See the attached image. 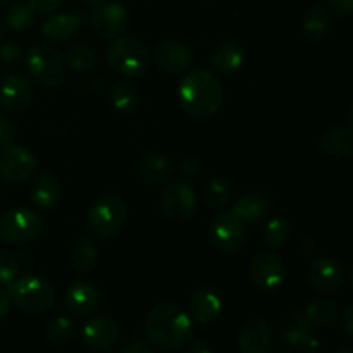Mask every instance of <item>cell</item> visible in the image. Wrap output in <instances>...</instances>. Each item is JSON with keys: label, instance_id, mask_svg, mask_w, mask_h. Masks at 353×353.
<instances>
[{"label": "cell", "instance_id": "6da1fadb", "mask_svg": "<svg viewBox=\"0 0 353 353\" xmlns=\"http://www.w3.org/2000/svg\"><path fill=\"white\" fill-rule=\"evenodd\" d=\"M145 333L154 347L176 350L188 345L193 338L192 317L174 303H157L145 317Z\"/></svg>", "mask_w": 353, "mask_h": 353}, {"label": "cell", "instance_id": "7a4b0ae2", "mask_svg": "<svg viewBox=\"0 0 353 353\" xmlns=\"http://www.w3.org/2000/svg\"><path fill=\"white\" fill-rule=\"evenodd\" d=\"M179 105L188 116L203 119L217 114L224 102V88L214 72L195 69L185 76L178 90Z\"/></svg>", "mask_w": 353, "mask_h": 353}, {"label": "cell", "instance_id": "3957f363", "mask_svg": "<svg viewBox=\"0 0 353 353\" xmlns=\"http://www.w3.org/2000/svg\"><path fill=\"white\" fill-rule=\"evenodd\" d=\"M105 59L109 68L124 78H138L147 72L150 65V55L147 47L137 38H114L107 47Z\"/></svg>", "mask_w": 353, "mask_h": 353}, {"label": "cell", "instance_id": "277c9868", "mask_svg": "<svg viewBox=\"0 0 353 353\" xmlns=\"http://www.w3.org/2000/svg\"><path fill=\"white\" fill-rule=\"evenodd\" d=\"M10 300L26 314H43L55 303V288L38 276H24L7 285Z\"/></svg>", "mask_w": 353, "mask_h": 353}, {"label": "cell", "instance_id": "5b68a950", "mask_svg": "<svg viewBox=\"0 0 353 353\" xmlns=\"http://www.w3.org/2000/svg\"><path fill=\"white\" fill-rule=\"evenodd\" d=\"M128 207L119 195L107 193L97 199L86 214V226L95 236L110 238L123 230Z\"/></svg>", "mask_w": 353, "mask_h": 353}, {"label": "cell", "instance_id": "8992f818", "mask_svg": "<svg viewBox=\"0 0 353 353\" xmlns=\"http://www.w3.org/2000/svg\"><path fill=\"white\" fill-rule=\"evenodd\" d=\"M41 233V219L26 207L10 209L0 216V238L10 245H26Z\"/></svg>", "mask_w": 353, "mask_h": 353}, {"label": "cell", "instance_id": "52a82bcc", "mask_svg": "<svg viewBox=\"0 0 353 353\" xmlns=\"http://www.w3.org/2000/svg\"><path fill=\"white\" fill-rule=\"evenodd\" d=\"M26 68L31 78L41 86H57L65 72L64 59L48 45H34L26 52Z\"/></svg>", "mask_w": 353, "mask_h": 353}, {"label": "cell", "instance_id": "ba28073f", "mask_svg": "<svg viewBox=\"0 0 353 353\" xmlns=\"http://www.w3.org/2000/svg\"><path fill=\"white\" fill-rule=\"evenodd\" d=\"M209 240L223 254H233L247 241V226L231 210L219 212L209 226Z\"/></svg>", "mask_w": 353, "mask_h": 353}, {"label": "cell", "instance_id": "9c48e42d", "mask_svg": "<svg viewBox=\"0 0 353 353\" xmlns=\"http://www.w3.org/2000/svg\"><path fill=\"white\" fill-rule=\"evenodd\" d=\"M38 159L30 148L21 145L0 147V179L7 183H24L34 176Z\"/></svg>", "mask_w": 353, "mask_h": 353}, {"label": "cell", "instance_id": "30bf717a", "mask_svg": "<svg viewBox=\"0 0 353 353\" xmlns=\"http://www.w3.org/2000/svg\"><path fill=\"white\" fill-rule=\"evenodd\" d=\"M250 279L262 292H276L286 279L285 262L272 252H262L252 259Z\"/></svg>", "mask_w": 353, "mask_h": 353}, {"label": "cell", "instance_id": "8fae6325", "mask_svg": "<svg viewBox=\"0 0 353 353\" xmlns=\"http://www.w3.org/2000/svg\"><path fill=\"white\" fill-rule=\"evenodd\" d=\"M162 212L172 221H186L195 214L196 195L186 183H171L162 190Z\"/></svg>", "mask_w": 353, "mask_h": 353}, {"label": "cell", "instance_id": "7c38bea8", "mask_svg": "<svg viewBox=\"0 0 353 353\" xmlns=\"http://www.w3.org/2000/svg\"><path fill=\"white\" fill-rule=\"evenodd\" d=\"M128 23L126 7L119 2H105L93 9L92 30L102 40H114L123 33Z\"/></svg>", "mask_w": 353, "mask_h": 353}, {"label": "cell", "instance_id": "4fadbf2b", "mask_svg": "<svg viewBox=\"0 0 353 353\" xmlns=\"http://www.w3.org/2000/svg\"><path fill=\"white\" fill-rule=\"evenodd\" d=\"M312 330L314 327L300 312L286 314L279 324L281 340L300 352H316L319 347V341L312 336Z\"/></svg>", "mask_w": 353, "mask_h": 353}, {"label": "cell", "instance_id": "5bb4252c", "mask_svg": "<svg viewBox=\"0 0 353 353\" xmlns=\"http://www.w3.org/2000/svg\"><path fill=\"white\" fill-rule=\"evenodd\" d=\"M33 99L31 79L23 72H12L0 85V105L10 112H21Z\"/></svg>", "mask_w": 353, "mask_h": 353}, {"label": "cell", "instance_id": "9a60e30c", "mask_svg": "<svg viewBox=\"0 0 353 353\" xmlns=\"http://www.w3.org/2000/svg\"><path fill=\"white\" fill-rule=\"evenodd\" d=\"M81 340L86 347L103 350V348H112L121 340V327L114 319L105 316L93 317L86 321L81 330Z\"/></svg>", "mask_w": 353, "mask_h": 353}, {"label": "cell", "instance_id": "2e32d148", "mask_svg": "<svg viewBox=\"0 0 353 353\" xmlns=\"http://www.w3.org/2000/svg\"><path fill=\"white\" fill-rule=\"evenodd\" d=\"M307 276L314 290L321 293H334L343 285V269L331 257L314 259Z\"/></svg>", "mask_w": 353, "mask_h": 353}, {"label": "cell", "instance_id": "e0dca14e", "mask_svg": "<svg viewBox=\"0 0 353 353\" xmlns=\"http://www.w3.org/2000/svg\"><path fill=\"white\" fill-rule=\"evenodd\" d=\"M155 64L168 74H179L193 64V52L183 41L165 40L155 48Z\"/></svg>", "mask_w": 353, "mask_h": 353}, {"label": "cell", "instance_id": "ac0fdd59", "mask_svg": "<svg viewBox=\"0 0 353 353\" xmlns=\"http://www.w3.org/2000/svg\"><path fill=\"white\" fill-rule=\"evenodd\" d=\"M100 300L102 296H100L99 288L88 281L72 283L64 293L65 310L74 316H88L95 312L100 305Z\"/></svg>", "mask_w": 353, "mask_h": 353}, {"label": "cell", "instance_id": "d6986e66", "mask_svg": "<svg viewBox=\"0 0 353 353\" xmlns=\"http://www.w3.org/2000/svg\"><path fill=\"white\" fill-rule=\"evenodd\" d=\"M274 338L264 319H250L241 327L238 336V348L241 353H271Z\"/></svg>", "mask_w": 353, "mask_h": 353}, {"label": "cell", "instance_id": "ffe728a7", "mask_svg": "<svg viewBox=\"0 0 353 353\" xmlns=\"http://www.w3.org/2000/svg\"><path fill=\"white\" fill-rule=\"evenodd\" d=\"M223 312V300L212 288H199L188 300V316L200 324H212Z\"/></svg>", "mask_w": 353, "mask_h": 353}, {"label": "cell", "instance_id": "44dd1931", "mask_svg": "<svg viewBox=\"0 0 353 353\" xmlns=\"http://www.w3.org/2000/svg\"><path fill=\"white\" fill-rule=\"evenodd\" d=\"M83 21H85V17L79 12L57 14V16L48 17L41 24V34L52 41L69 40L78 33L79 28L83 26Z\"/></svg>", "mask_w": 353, "mask_h": 353}, {"label": "cell", "instance_id": "7402d4cb", "mask_svg": "<svg viewBox=\"0 0 353 353\" xmlns=\"http://www.w3.org/2000/svg\"><path fill=\"white\" fill-rule=\"evenodd\" d=\"M319 147L323 154L333 159H345L353 155V130L352 128H331L321 137Z\"/></svg>", "mask_w": 353, "mask_h": 353}, {"label": "cell", "instance_id": "603a6c76", "mask_svg": "<svg viewBox=\"0 0 353 353\" xmlns=\"http://www.w3.org/2000/svg\"><path fill=\"white\" fill-rule=\"evenodd\" d=\"M209 62L214 71L221 72V74H231L243 65L245 50L241 45L234 43V41H224L219 47L214 48Z\"/></svg>", "mask_w": 353, "mask_h": 353}, {"label": "cell", "instance_id": "cb8c5ba5", "mask_svg": "<svg viewBox=\"0 0 353 353\" xmlns=\"http://www.w3.org/2000/svg\"><path fill=\"white\" fill-rule=\"evenodd\" d=\"M30 199L38 209L52 210L61 199V186L50 174H38L30 188Z\"/></svg>", "mask_w": 353, "mask_h": 353}, {"label": "cell", "instance_id": "d4e9b609", "mask_svg": "<svg viewBox=\"0 0 353 353\" xmlns=\"http://www.w3.org/2000/svg\"><path fill=\"white\" fill-rule=\"evenodd\" d=\"M231 212L236 214L245 224H255L271 214V202L257 193H247L233 203Z\"/></svg>", "mask_w": 353, "mask_h": 353}, {"label": "cell", "instance_id": "484cf974", "mask_svg": "<svg viewBox=\"0 0 353 353\" xmlns=\"http://www.w3.org/2000/svg\"><path fill=\"white\" fill-rule=\"evenodd\" d=\"M137 171L138 176H140L145 183L155 185V183L165 181V179L171 178L172 171H174V162H172V159L168 157V155L152 154L138 162Z\"/></svg>", "mask_w": 353, "mask_h": 353}, {"label": "cell", "instance_id": "4316f807", "mask_svg": "<svg viewBox=\"0 0 353 353\" xmlns=\"http://www.w3.org/2000/svg\"><path fill=\"white\" fill-rule=\"evenodd\" d=\"M68 257L76 271L88 272L92 271L97 265V262H99L100 252L92 240L81 238V240H76L74 243L71 245Z\"/></svg>", "mask_w": 353, "mask_h": 353}, {"label": "cell", "instance_id": "83f0119b", "mask_svg": "<svg viewBox=\"0 0 353 353\" xmlns=\"http://www.w3.org/2000/svg\"><path fill=\"white\" fill-rule=\"evenodd\" d=\"M333 21L334 17L331 10H327L323 6H316L303 17V31L312 40H323L330 34L331 28H333Z\"/></svg>", "mask_w": 353, "mask_h": 353}, {"label": "cell", "instance_id": "f1b7e54d", "mask_svg": "<svg viewBox=\"0 0 353 353\" xmlns=\"http://www.w3.org/2000/svg\"><path fill=\"white\" fill-rule=\"evenodd\" d=\"M109 100L114 110L124 114V116H130V114H133L140 107V93H138V90L133 85L124 81L116 83L110 88Z\"/></svg>", "mask_w": 353, "mask_h": 353}, {"label": "cell", "instance_id": "f546056e", "mask_svg": "<svg viewBox=\"0 0 353 353\" xmlns=\"http://www.w3.org/2000/svg\"><path fill=\"white\" fill-rule=\"evenodd\" d=\"M202 199L209 209L223 210L228 207L231 200V186L226 179L219 178V176H212L207 178L202 186Z\"/></svg>", "mask_w": 353, "mask_h": 353}, {"label": "cell", "instance_id": "4dcf8cb0", "mask_svg": "<svg viewBox=\"0 0 353 353\" xmlns=\"http://www.w3.org/2000/svg\"><path fill=\"white\" fill-rule=\"evenodd\" d=\"M97 62H99V55L86 43L69 45L64 54V64L76 72L92 71Z\"/></svg>", "mask_w": 353, "mask_h": 353}, {"label": "cell", "instance_id": "1f68e13d", "mask_svg": "<svg viewBox=\"0 0 353 353\" xmlns=\"http://www.w3.org/2000/svg\"><path fill=\"white\" fill-rule=\"evenodd\" d=\"M303 317L312 327H327L338 319V309L327 300H316L305 307Z\"/></svg>", "mask_w": 353, "mask_h": 353}, {"label": "cell", "instance_id": "d6a6232c", "mask_svg": "<svg viewBox=\"0 0 353 353\" xmlns=\"http://www.w3.org/2000/svg\"><path fill=\"white\" fill-rule=\"evenodd\" d=\"M76 331H78V326H76V323L71 317L55 316L54 319L48 321L45 334H47V340L50 343L65 345L76 336Z\"/></svg>", "mask_w": 353, "mask_h": 353}, {"label": "cell", "instance_id": "836d02e7", "mask_svg": "<svg viewBox=\"0 0 353 353\" xmlns=\"http://www.w3.org/2000/svg\"><path fill=\"white\" fill-rule=\"evenodd\" d=\"M290 233H292V226H290L288 219L276 216L269 219V223L264 226L262 238H264V243L268 247L281 248L290 240Z\"/></svg>", "mask_w": 353, "mask_h": 353}, {"label": "cell", "instance_id": "e575fe53", "mask_svg": "<svg viewBox=\"0 0 353 353\" xmlns=\"http://www.w3.org/2000/svg\"><path fill=\"white\" fill-rule=\"evenodd\" d=\"M34 12L30 3H14L6 14V24L12 31H24L34 23Z\"/></svg>", "mask_w": 353, "mask_h": 353}, {"label": "cell", "instance_id": "d590c367", "mask_svg": "<svg viewBox=\"0 0 353 353\" xmlns=\"http://www.w3.org/2000/svg\"><path fill=\"white\" fill-rule=\"evenodd\" d=\"M21 271L19 259L14 254L0 250V285H9L17 278Z\"/></svg>", "mask_w": 353, "mask_h": 353}, {"label": "cell", "instance_id": "8d00e7d4", "mask_svg": "<svg viewBox=\"0 0 353 353\" xmlns=\"http://www.w3.org/2000/svg\"><path fill=\"white\" fill-rule=\"evenodd\" d=\"M23 57V48L17 41H6L0 45V64L14 65Z\"/></svg>", "mask_w": 353, "mask_h": 353}, {"label": "cell", "instance_id": "74e56055", "mask_svg": "<svg viewBox=\"0 0 353 353\" xmlns=\"http://www.w3.org/2000/svg\"><path fill=\"white\" fill-rule=\"evenodd\" d=\"M16 124L10 117L0 116V147L12 143V140L16 138Z\"/></svg>", "mask_w": 353, "mask_h": 353}, {"label": "cell", "instance_id": "f35d334b", "mask_svg": "<svg viewBox=\"0 0 353 353\" xmlns=\"http://www.w3.org/2000/svg\"><path fill=\"white\" fill-rule=\"evenodd\" d=\"M200 172H202V164H200L199 159L190 157L179 164V174L183 179H195L199 178Z\"/></svg>", "mask_w": 353, "mask_h": 353}, {"label": "cell", "instance_id": "ab89813d", "mask_svg": "<svg viewBox=\"0 0 353 353\" xmlns=\"http://www.w3.org/2000/svg\"><path fill=\"white\" fill-rule=\"evenodd\" d=\"M64 0H28L31 9L37 14H50L62 6Z\"/></svg>", "mask_w": 353, "mask_h": 353}, {"label": "cell", "instance_id": "60d3db41", "mask_svg": "<svg viewBox=\"0 0 353 353\" xmlns=\"http://www.w3.org/2000/svg\"><path fill=\"white\" fill-rule=\"evenodd\" d=\"M123 353H155L154 345L148 340H141V338H137V340H131L130 343L126 345Z\"/></svg>", "mask_w": 353, "mask_h": 353}, {"label": "cell", "instance_id": "b9f144b4", "mask_svg": "<svg viewBox=\"0 0 353 353\" xmlns=\"http://www.w3.org/2000/svg\"><path fill=\"white\" fill-rule=\"evenodd\" d=\"M331 9L336 14H352L353 12V0H327Z\"/></svg>", "mask_w": 353, "mask_h": 353}, {"label": "cell", "instance_id": "7bdbcfd3", "mask_svg": "<svg viewBox=\"0 0 353 353\" xmlns=\"http://www.w3.org/2000/svg\"><path fill=\"white\" fill-rule=\"evenodd\" d=\"M341 327H343V331L348 336L353 338V303L341 316Z\"/></svg>", "mask_w": 353, "mask_h": 353}, {"label": "cell", "instance_id": "ee69618b", "mask_svg": "<svg viewBox=\"0 0 353 353\" xmlns=\"http://www.w3.org/2000/svg\"><path fill=\"white\" fill-rule=\"evenodd\" d=\"M10 302H12V300H10V295L9 292H7V288H2V286H0V319L9 312Z\"/></svg>", "mask_w": 353, "mask_h": 353}, {"label": "cell", "instance_id": "f6af8a7d", "mask_svg": "<svg viewBox=\"0 0 353 353\" xmlns=\"http://www.w3.org/2000/svg\"><path fill=\"white\" fill-rule=\"evenodd\" d=\"M185 353H212L209 347L202 341H196V343H192L188 348H186Z\"/></svg>", "mask_w": 353, "mask_h": 353}, {"label": "cell", "instance_id": "bcb514c9", "mask_svg": "<svg viewBox=\"0 0 353 353\" xmlns=\"http://www.w3.org/2000/svg\"><path fill=\"white\" fill-rule=\"evenodd\" d=\"M107 0H83V3H85L86 7H90V9H97V7H100Z\"/></svg>", "mask_w": 353, "mask_h": 353}, {"label": "cell", "instance_id": "7dc6e473", "mask_svg": "<svg viewBox=\"0 0 353 353\" xmlns=\"http://www.w3.org/2000/svg\"><path fill=\"white\" fill-rule=\"evenodd\" d=\"M347 121H348V124H350V128L353 130V105L350 107V109H348V112H347Z\"/></svg>", "mask_w": 353, "mask_h": 353}, {"label": "cell", "instance_id": "c3c4849f", "mask_svg": "<svg viewBox=\"0 0 353 353\" xmlns=\"http://www.w3.org/2000/svg\"><path fill=\"white\" fill-rule=\"evenodd\" d=\"M3 33H6V26H3L2 19H0V41H2V38H3Z\"/></svg>", "mask_w": 353, "mask_h": 353}, {"label": "cell", "instance_id": "681fc988", "mask_svg": "<svg viewBox=\"0 0 353 353\" xmlns=\"http://www.w3.org/2000/svg\"><path fill=\"white\" fill-rule=\"evenodd\" d=\"M16 0H0V6H9V3H14Z\"/></svg>", "mask_w": 353, "mask_h": 353}, {"label": "cell", "instance_id": "f907efd6", "mask_svg": "<svg viewBox=\"0 0 353 353\" xmlns=\"http://www.w3.org/2000/svg\"><path fill=\"white\" fill-rule=\"evenodd\" d=\"M334 353H353V350H350V348H341V350H336Z\"/></svg>", "mask_w": 353, "mask_h": 353}, {"label": "cell", "instance_id": "816d5d0a", "mask_svg": "<svg viewBox=\"0 0 353 353\" xmlns=\"http://www.w3.org/2000/svg\"><path fill=\"white\" fill-rule=\"evenodd\" d=\"M348 281H350V286H352V290H353V269H352V272H350V279H348Z\"/></svg>", "mask_w": 353, "mask_h": 353}, {"label": "cell", "instance_id": "f5cc1de1", "mask_svg": "<svg viewBox=\"0 0 353 353\" xmlns=\"http://www.w3.org/2000/svg\"><path fill=\"white\" fill-rule=\"evenodd\" d=\"M271 353H290V352H286V350H278V352H271Z\"/></svg>", "mask_w": 353, "mask_h": 353}]
</instances>
